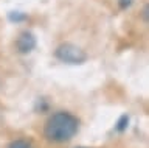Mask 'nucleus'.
I'll return each instance as SVG.
<instances>
[{
	"mask_svg": "<svg viewBox=\"0 0 149 148\" xmlns=\"http://www.w3.org/2000/svg\"><path fill=\"white\" fill-rule=\"evenodd\" d=\"M79 120L68 112H56L45 123V137L51 142H67L78 133Z\"/></svg>",
	"mask_w": 149,
	"mask_h": 148,
	"instance_id": "obj_1",
	"label": "nucleus"
},
{
	"mask_svg": "<svg viewBox=\"0 0 149 148\" xmlns=\"http://www.w3.org/2000/svg\"><path fill=\"white\" fill-rule=\"evenodd\" d=\"M56 58L67 64H82L87 59V55L73 44H62L56 50Z\"/></svg>",
	"mask_w": 149,
	"mask_h": 148,
	"instance_id": "obj_2",
	"label": "nucleus"
},
{
	"mask_svg": "<svg viewBox=\"0 0 149 148\" xmlns=\"http://www.w3.org/2000/svg\"><path fill=\"white\" fill-rule=\"evenodd\" d=\"M34 45H36V39H34V36H33L31 33H22L20 36H19L17 48L20 50L22 53L31 52V50L34 48Z\"/></svg>",
	"mask_w": 149,
	"mask_h": 148,
	"instance_id": "obj_3",
	"label": "nucleus"
},
{
	"mask_svg": "<svg viewBox=\"0 0 149 148\" xmlns=\"http://www.w3.org/2000/svg\"><path fill=\"white\" fill-rule=\"evenodd\" d=\"M8 148H31V145L25 140H14Z\"/></svg>",
	"mask_w": 149,
	"mask_h": 148,
	"instance_id": "obj_4",
	"label": "nucleus"
},
{
	"mask_svg": "<svg viewBox=\"0 0 149 148\" xmlns=\"http://www.w3.org/2000/svg\"><path fill=\"white\" fill-rule=\"evenodd\" d=\"M127 122H129V117H127V115H123L121 120L118 122V126H116V128H118V131H123V129L127 126Z\"/></svg>",
	"mask_w": 149,
	"mask_h": 148,
	"instance_id": "obj_5",
	"label": "nucleus"
},
{
	"mask_svg": "<svg viewBox=\"0 0 149 148\" xmlns=\"http://www.w3.org/2000/svg\"><path fill=\"white\" fill-rule=\"evenodd\" d=\"M130 3H132V0H120V5L121 8H127Z\"/></svg>",
	"mask_w": 149,
	"mask_h": 148,
	"instance_id": "obj_6",
	"label": "nucleus"
}]
</instances>
